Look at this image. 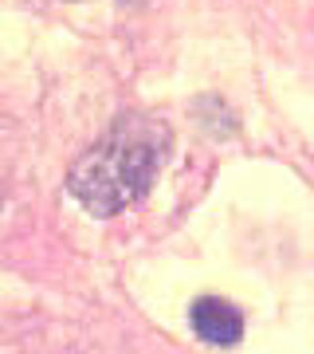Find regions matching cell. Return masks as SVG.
<instances>
[{
    "label": "cell",
    "mask_w": 314,
    "mask_h": 354,
    "mask_svg": "<svg viewBox=\"0 0 314 354\" xmlns=\"http://www.w3.org/2000/svg\"><path fill=\"white\" fill-rule=\"evenodd\" d=\"M169 127L150 114H122L67 174V193L87 213L114 216L126 205L150 193L165 158H169Z\"/></svg>",
    "instance_id": "obj_1"
},
{
    "label": "cell",
    "mask_w": 314,
    "mask_h": 354,
    "mask_svg": "<svg viewBox=\"0 0 314 354\" xmlns=\"http://www.w3.org/2000/svg\"><path fill=\"white\" fill-rule=\"evenodd\" d=\"M188 323L197 330V339L208 342V346H232L244 335V315L228 299H216V295H204L188 307Z\"/></svg>",
    "instance_id": "obj_2"
}]
</instances>
